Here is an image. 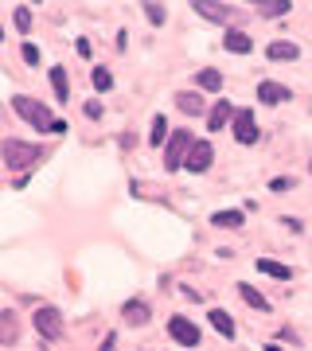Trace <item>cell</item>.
<instances>
[{
	"mask_svg": "<svg viewBox=\"0 0 312 351\" xmlns=\"http://www.w3.org/2000/svg\"><path fill=\"white\" fill-rule=\"evenodd\" d=\"M12 110L20 113L24 121H32V129H36V133H55V121H59V117H51L43 101L27 98V94H16V98H12Z\"/></svg>",
	"mask_w": 312,
	"mask_h": 351,
	"instance_id": "cell-1",
	"label": "cell"
},
{
	"mask_svg": "<svg viewBox=\"0 0 312 351\" xmlns=\"http://www.w3.org/2000/svg\"><path fill=\"white\" fill-rule=\"evenodd\" d=\"M0 152H4V164L12 168V172H24V168H32V164L39 160V145H32V141H4L0 145Z\"/></svg>",
	"mask_w": 312,
	"mask_h": 351,
	"instance_id": "cell-2",
	"label": "cell"
},
{
	"mask_svg": "<svg viewBox=\"0 0 312 351\" xmlns=\"http://www.w3.org/2000/svg\"><path fill=\"white\" fill-rule=\"evenodd\" d=\"M191 145H195V137H191L187 129H176L172 137H168V149H164V168H172V172H176V168L187 160Z\"/></svg>",
	"mask_w": 312,
	"mask_h": 351,
	"instance_id": "cell-3",
	"label": "cell"
},
{
	"mask_svg": "<svg viewBox=\"0 0 312 351\" xmlns=\"http://www.w3.org/2000/svg\"><path fill=\"white\" fill-rule=\"evenodd\" d=\"M36 328L43 339H59L62 336V313L55 304H39L36 308Z\"/></svg>",
	"mask_w": 312,
	"mask_h": 351,
	"instance_id": "cell-4",
	"label": "cell"
},
{
	"mask_svg": "<svg viewBox=\"0 0 312 351\" xmlns=\"http://www.w3.org/2000/svg\"><path fill=\"white\" fill-rule=\"evenodd\" d=\"M211 160H215L211 141H200V137H195V145H191V152H187L184 168H187V172H207V168H211Z\"/></svg>",
	"mask_w": 312,
	"mask_h": 351,
	"instance_id": "cell-5",
	"label": "cell"
},
{
	"mask_svg": "<svg viewBox=\"0 0 312 351\" xmlns=\"http://www.w3.org/2000/svg\"><path fill=\"white\" fill-rule=\"evenodd\" d=\"M168 336H172L176 343H184V348H195V343H200V328L191 324V320H184V316H172V320H168Z\"/></svg>",
	"mask_w": 312,
	"mask_h": 351,
	"instance_id": "cell-6",
	"label": "cell"
},
{
	"mask_svg": "<svg viewBox=\"0 0 312 351\" xmlns=\"http://www.w3.org/2000/svg\"><path fill=\"white\" fill-rule=\"evenodd\" d=\"M235 141L238 145H254V141H258V121H254V113L250 110L235 113Z\"/></svg>",
	"mask_w": 312,
	"mask_h": 351,
	"instance_id": "cell-7",
	"label": "cell"
},
{
	"mask_svg": "<svg viewBox=\"0 0 312 351\" xmlns=\"http://www.w3.org/2000/svg\"><path fill=\"white\" fill-rule=\"evenodd\" d=\"M235 106H230V101H219V106H211V113H207V129H211V133H219V129L226 125V121H230V117H235Z\"/></svg>",
	"mask_w": 312,
	"mask_h": 351,
	"instance_id": "cell-8",
	"label": "cell"
},
{
	"mask_svg": "<svg viewBox=\"0 0 312 351\" xmlns=\"http://www.w3.org/2000/svg\"><path fill=\"white\" fill-rule=\"evenodd\" d=\"M16 339H20V320L12 308H4L0 313V343H16Z\"/></svg>",
	"mask_w": 312,
	"mask_h": 351,
	"instance_id": "cell-9",
	"label": "cell"
},
{
	"mask_svg": "<svg viewBox=\"0 0 312 351\" xmlns=\"http://www.w3.org/2000/svg\"><path fill=\"white\" fill-rule=\"evenodd\" d=\"M191 8H195V12H200V16H207V20H215V24H219V20H226V16H230V4H207V0H195Z\"/></svg>",
	"mask_w": 312,
	"mask_h": 351,
	"instance_id": "cell-10",
	"label": "cell"
},
{
	"mask_svg": "<svg viewBox=\"0 0 312 351\" xmlns=\"http://www.w3.org/2000/svg\"><path fill=\"white\" fill-rule=\"evenodd\" d=\"M149 304H145V301H125V320H129V324H149Z\"/></svg>",
	"mask_w": 312,
	"mask_h": 351,
	"instance_id": "cell-11",
	"label": "cell"
},
{
	"mask_svg": "<svg viewBox=\"0 0 312 351\" xmlns=\"http://www.w3.org/2000/svg\"><path fill=\"white\" fill-rule=\"evenodd\" d=\"M265 55H269V59H277V63H281V59H297L300 55V47H293V43H289V39H277V43H269V47H265Z\"/></svg>",
	"mask_w": 312,
	"mask_h": 351,
	"instance_id": "cell-12",
	"label": "cell"
},
{
	"mask_svg": "<svg viewBox=\"0 0 312 351\" xmlns=\"http://www.w3.org/2000/svg\"><path fill=\"white\" fill-rule=\"evenodd\" d=\"M258 98H262L265 106H277V101H289V90L277 86V82H262V86H258Z\"/></svg>",
	"mask_w": 312,
	"mask_h": 351,
	"instance_id": "cell-13",
	"label": "cell"
},
{
	"mask_svg": "<svg viewBox=\"0 0 312 351\" xmlns=\"http://www.w3.org/2000/svg\"><path fill=\"white\" fill-rule=\"evenodd\" d=\"M238 297H242V301H246L250 308H258V313H265V308H269V301H265V297H262V293H258L254 285H246V281L238 285Z\"/></svg>",
	"mask_w": 312,
	"mask_h": 351,
	"instance_id": "cell-14",
	"label": "cell"
},
{
	"mask_svg": "<svg viewBox=\"0 0 312 351\" xmlns=\"http://www.w3.org/2000/svg\"><path fill=\"white\" fill-rule=\"evenodd\" d=\"M211 324L219 328V336H223V339H235V320H230V313H223V308H211Z\"/></svg>",
	"mask_w": 312,
	"mask_h": 351,
	"instance_id": "cell-15",
	"label": "cell"
},
{
	"mask_svg": "<svg viewBox=\"0 0 312 351\" xmlns=\"http://www.w3.org/2000/svg\"><path fill=\"white\" fill-rule=\"evenodd\" d=\"M211 223L215 226H226V230H238V226L246 223V215H242V211H215Z\"/></svg>",
	"mask_w": 312,
	"mask_h": 351,
	"instance_id": "cell-16",
	"label": "cell"
},
{
	"mask_svg": "<svg viewBox=\"0 0 312 351\" xmlns=\"http://www.w3.org/2000/svg\"><path fill=\"white\" fill-rule=\"evenodd\" d=\"M258 269H262V274H269V277H281V281H289V277H293V269H289V265H281V262H274V258H258Z\"/></svg>",
	"mask_w": 312,
	"mask_h": 351,
	"instance_id": "cell-17",
	"label": "cell"
},
{
	"mask_svg": "<svg viewBox=\"0 0 312 351\" xmlns=\"http://www.w3.org/2000/svg\"><path fill=\"white\" fill-rule=\"evenodd\" d=\"M176 106H180L187 117H200V113H203V98H200V94H180V98H176Z\"/></svg>",
	"mask_w": 312,
	"mask_h": 351,
	"instance_id": "cell-18",
	"label": "cell"
},
{
	"mask_svg": "<svg viewBox=\"0 0 312 351\" xmlns=\"http://www.w3.org/2000/svg\"><path fill=\"white\" fill-rule=\"evenodd\" d=\"M250 47H254V43H250L246 32H226V51H235V55H246Z\"/></svg>",
	"mask_w": 312,
	"mask_h": 351,
	"instance_id": "cell-19",
	"label": "cell"
},
{
	"mask_svg": "<svg viewBox=\"0 0 312 351\" xmlns=\"http://www.w3.org/2000/svg\"><path fill=\"white\" fill-rule=\"evenodd\" d=\"M51 86H55L59 101H67V98H71V82H67V71H62V66H55V71H51Z\"/></svg>",
	"mask_w": 312,
	"mask_h": 351,
	"instance_id": "cell-20",
	"label": "cell"
},
{
	"mask_svg": "<svg viewBox=\"0 0 312 351\" xmlns=\"http://www.w3.org/2000/svg\"><path fill=\"white\" fill-rule=\"evenodd\" d=\"M195 82H200V90H219V86H223V75L207 66V71H200V75H195Z\"/></svg>",
	"mask_w": 312,
	"mask_h": 351,
	"instance_id": "cell-21",
	"label": "cell"
},
{
	"mask_svg": "<svg viewBox=\"0 0 312 351\" xmlns=\"http://www.w3.org/2000/svg\"><path fill=\"white\" fill-rule=\"evenodd\" d=\"M289 8H293L289 0H262V4H258V12L262 16H285Z\"/></svg>",
	"mask_w": 312,
	"mask_h": 351,
	"instance_id": "cell-22",
	"label": "cell"
},
{
	"mask_svg": "<svg viewBox=\"0 0 312 351\" xmlns=\"http://www.w3.org/2000/svg\"><path fill=\"white\" fill-rule=\"evenodd\" d=\"M168 121H164V117H152V129H149V141H152V149H156V145H168Z\"/></svg>",
	"mask_w": 312,
	"mask_h": 351,
	"instance_id": "cell-23",
	"label": "cell"
},
{
	"mask_svg": "<svg viewBox=\"0 0 312 351\" xmlns=\"http://www.w3.org/2000/svg\"><path fill=\"white\" fill-rule=\"evenodd\" d=\"M90 82H94V90H110V86H113V75L106 71V66H94V75H90Z\"/></svg>",
	"mask_w": 312,
	"mask_h": 351,
	"instance_id": "cell-24",
	"label": "cell"
},
{
	"mask_svg": "<svg viewBox=\"0 0 312 351\" xmlns=\"http://www.w3.org/2000/svg\"><path fill=\"white\" fill-rule=\"evenodd\" d=\"M145 16H149L152 24H164V20H168V12H164V4H145Z\"/></svg>",
	"mask_w": 312,
	"mask_h": 351,
	"instance_id": "cell-25",
	"label": "cell"
},
{
	"mask_svg": "<svg viewBox=\"0 0 312 351\" xmlns=\"http://www.w3.org/2000/svg\"><path fill=\"white\" fill-rule=\"evenodd\" d=\"M16 27H20V32H27V27H32V8H24V4L16 8Z\"/></svg>",
	"mask_w": 312,
	"mask_h": 351,
	"instance_id": "cell-26",
	"label": "cell"
},
{
	"mask_svg": "<svg viewBox=\"0 0 312 351\" xmlns=\"http://www.w3.org/2000/svg\"><path fill=\"white\" fill-rule=\"evenodd\" d=\"M24 63H27V66H36V63H39V47H32V43H24Z\"/></svg>",
	"mask_w": 312,
	"mask_h": 351,
	"instance_id": "cell-27",
	"label": "cell"
},
{
	"mask_svg": "<svg viewBox=\"0 0 312 351\" xmlns=\"http://www.w3.org/2000/svg\"><path fill=\"white\" fill-rule=\"evenodd\" d=\"M101 113H106V110H101V101H94V98H90V101H86V117H94V121H98Z\"/></svg>",
	"mask_w": 312,
	"mask_h": 351,
	"instance_id": "cell-28",
	"label": "cell"
},
{
	"mask_svg": "<svg viewBox=\"0 0 312 351\" xmlns=\"http://www.w3.org/2000/svg\"><path fill=\"white\" fill-rule=\"evenodd\" d=\"M269 188H274V191H289V188H293V180H269Z\"/></svg>",
	"mask_w": 312,
	"mask_h": 351,
	"instance_id": "cell-29",
	"label": "cell"
},
{
	"mask_svg": "<svg viewBox=\"0 0 312 351\" xmlns=\"http://www.w3.org/2000/svg\"><path fill=\"white\" fill-rule=\"evenodd\" d=\"M75 47H78V55H82V59H90V39H78Z\"/></svg>",
	"mask_w": 312,
	"mask_h": 351,
	"instance_id": "cell-30",
	"label": "cell"
},
{
	"mask_svg": "<svg viewBox=\"0 0 312 351\" xmlns=\"http://www.w3.org/2000/svg\"><path fill=\"white\" fill-rule=\"evenodd\" d=\"M113 348H117V336L110 332V336H106V343H101V351H113Z\"/></svg>",
	"mask_w": 312,
	"mask_h": 351,
	"instance_id": "cell-31",
	"label": "cell"
},
{
	"mask_svg": "<svg viewBox=\"0 0 312 351\" xmlns=\"http://www.w3.org/2000/svg\"><path fill=\"white\" fill-rule=\"evenodd\" d=\"M265 351H281V348H274V343H269V348H265Z\"/></svg>",
	"mask_w": 312,
	"mask_h": 351,
	"instance_id": "cell-32",
	"label": "cell"
},
{
	"mask_svg": "<svg viewBox=\"0 0 312 351\" xmlns=\"http://www.w3.org/2000/svg\"><path fill=\"white\" fill-rule=\"evenodd\" d=\"M0 39H4V27H0Z\"/></svg>",
	"mask_w": 312,
	"mask_h": 351,
	"instance_id": "cell-33",
	"label": "cell"
}]
</instances>
